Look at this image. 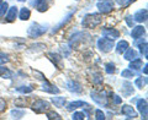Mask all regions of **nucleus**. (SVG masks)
Instances as JSON below:
<instances>
[{
	"label": "nucleus",
	"mask_w": 148,
	"mask_h": 120,
	"mask_svg": "<svg viewBox=\"0 0 148 120\" xmlns=\"http://www.w3.org/2000/svg\"><path fill=\"white\" fill-rule=\"evenodd\" d=\"M47 57L58 69H63V58L61 55H58L57 53H48Z\"/></svg>",
	"instance_id": "nucleus-8"
},
{
	"label": "nucleus",
	"mask_w": 148,
	"mask_h": 120,
	"mask_svg": "<svg viewBox=\"0 0 148 120\" xmlns=\"http://www.w3.org/2000/svg\"><path fill=\"white\" fill-rule=\"evenodd\" d=\"M95 118L98 119V120H104L106 117H105V114L103 110H100V109H96L95 110Z\"/></svg>",
	"instance_id": "nucleus-36"
},
{
	"label": "nucleus",
	"mask_w": 148,
	"mask_h": 120,
	"mask_svg": "<svg viewBox=\"0 0 148 120\" xmlns=\"http://www.w3.org/2000/svg\"><path fill=\"white\" fill-rule=\"evenodd\" d=\"M137 109L140 110L142 119H147V100L146 99H138L137 100Z\"/></svg>",
	"instance_id": "nucleus-11"
},
{
	"label": "nucleus",
	"mask_w": 148,
	"mask_h": 120,
	"mask_svg": "<svg viewBox=\"0 0 148 120\" xmlns=\"http://www.w3.org/2000/svg\"><path fill=\"white\" fill-rule=\"evenodd\" d=\"M47 118H48L49 120H52V119H57V120H61V119H62L61 117H59V114L54 113V112H49V113H47Z\"/></svg>",
	"instance_id": "nucleus-37"
},
{
	"label": "nucleus",
	"mask_w": 148,
	"mask_h": 120,
	"mask_svg": "<svg viewBox=\"0 0 148 120\" xmlns=\"http://www.w3.org/2000/svg\"><path fill=\"white\" fill-rule=\"evenodd\" d=\"M123 58L126 59V60H130V61H131V60L138 58V53L136 52L135 49H132V48H127L126 50H125Z\"/></svg>",
	"instance_id": "nucleus-18"
},
{
	"label": "nucleus",
	"mask_w": 148,
	"mask_h": 120,
	"mask_svg": "<svg viewBox=\"0 0 148 120\" xmlns=\"http://www.w3.org/2000/svg\"><path fill=\"white\" fill-rule=\"evenodd\" d=\"M32 5H34L40 12H45L48 9V5L46 3V0H34L32 1Z\"/></svg>",
	"instance_id": "nucleus-16"
},
{
	"label": "nucleus",
	"mask_w": 148,
	"mask_h": 120,
	"mask_svg": "<svg viewBox=\"0 0 148 120\" xmlns=\"http://www.w3.org/2000/svg\"><path fill=\"white\" fill-rule=\"evenodd\" d=\"M90 96H91V99L94 100L95 103H98L100 105H105V107H108L109 105V103H108V94H106V92H104V91H91Z\"/></svg>",
	"instance_id": "nucleus-3"
},
{
	"label": "nucleus",
	"mask_w": 148,
	"mask_h": 120,
	"mask_svg": "<svg viewBox=\"0 0 148 120\" xmlns=\"http://www.w3.org/2000/svg\"><path fill=\"white\" fill-rule=\"evenodd\" d=\"M125 21L127 22V25H128L130 27H132V26H133V17H132V16L127 15V16H126V18H125Z\"/></svg>",
	"instance_id": "nucleus-41"
},
{
	"label": "nucleus",
	"mask_w": 148,
	"mask_h": 120,
	"mask_svg": "<svg viewBox=\"0 0 148 120\" xmlns=\"http://www.w3.org/2000/svg\"><path fill=\"white\" fill-rule=\"evenodd\" d=\"M34 75H36V76H38L37 78H38V80H41V81H46V77L43 76V73H41V72H38V71H34Z\"/></svg>",
	"instance_id": "nucleus-42"
},
{
	"label": "nucleus",
	"mask_w": 148,
	"mask_h": 120,
	"mask_svg": "<svg viewBox=\"0 0 148 120\" xmlns=\"http://www.w3.org/2000/svg\"><path fill=\"white\" fill-rule=\"evenodd\" d=\"M14 76V72L11 70H9L8 67L0 65V77L3 78H12Z\"/></svg>",
	"instance_id": "nucleus-19"
},
{
	"label": "nucleus",
	"mask_w": 148,
	"mask_h": 120,
	"mask_svg": "<svg viewBox=\"0 0 148 120\" xmlns=\"http://www.w3.org/2000/svg\"><path fill=\"white\" fill-rule=\"evenodd\" d=\"M140 49H141V53H142L143 57L147 58V57H148V53H147V42L141 43V44H140Z\"/></svg>",
	"instance_id": "nucleus-35"
},
{
	"label": "nucleus",
	"mask_w": 148,
	"mask_h": 120,
	"mask_svg": "<svg viewBox=\"0 0 148 120\" xmlns=\"http://www.w3.org/2000/svg\"><path fill=\"white\" fill-rule=\"evenodd\" d=\"M1 3H3V0H0V5H1Z\"/></svg>",
	"instance_id": "nucleus-45"
},
{
	"label": "nucleus",
	"mask_w": 148,
	"mask_h": 120,
	"mask_svg": "<svg viewBox=\"0 0 148 120\" xmlns=\"http://www.w3.org/2000/svg\"><path fill=\"white\" fill-rule=\"evenodd\" d=\"M143 72H145V73H146V75H147V64H146V65H145V67H143Z\"/></svg>",
	"instance_id": "nucleus-43"
},
{
	"label": "nucleus",
	"mask_w": 148,
	"mask_h": 120,
	"mask_svg": "<svg viewBox=\"0 0 148 120\" xmlns=\"http://www.w3.org/2000/svg\"><path fill=\"white\" fill-rule=\"evenodd\" d=\"M85 102H83V100H75V102H71L67 104V110L68 112H73V110H75L77 108L79 107H83Z\"/></svg>",
	"instance_id": "nucleus-23"
},
{
	"label": "nucleus",
	"mask_w": 148,
	"mask_h": 120,
	"mask_svg": "<svg viewBox=\"0 0 148 120\" xmlns=\"http://www.w3.org/2000/svg\"><path fill=\"white\" fill-rule=\"evenodd\" d=\"M52 102L57 108H62L66 104V98L64 97H52Z\"/></svg>",
	"instance_id": "nucleus-25"
},
{
	"label": "nucleus",
	"mask_w": 148,
	"mask_h": 120,
	"mask_svg": "<svg viewBox=\"0 0 148 120\" xmlns=\"http://www.w3.org/2000/svg\"><path fill=\"white\" fill-rule=\"evenodd\" d=\"M128 67L131 69V70H133V71L140 70V69L142 67V60H141L140 58H136V59L131 60V64H130Z\"/></svg>",
	"instance_id": "nucleus-22"
},
{
	"label": "nucleus",
	"mask_w": 148,
	"mask_h": 120,
	"mask_svg": "<svg viewBox=\"0 0 148 120\" xmlns=\"http://www.w3.org/2000/svg\"><path fill=\"white\" fill-rule=\"evenodd\" d=\"M6 16H5V20L8 22H12V21H15V18L17 16V7L16 6H11L10 9H8V11H6Z\"/></svg>",
	"instance_id": "nucleus-17"
},
{
	"label": "nucleus",
	"mask_w": 148,
	"mask_h": 120,
	"mask_svg": "<svg viewBox=\"0 0 148 120\" xmlns=\"http://www.w3.org/2000/svg\"><path fill=\"white\" fill-rule=\"evenodd\" d=\"M145 33H146L145 27L143 26H136V27H133V30L131 32V36H132L133 39H140L141 37L145 36Z\"/></svg>",
	"instance_id": "nucleus-14"
},
{
	"label": "nucleus",
	"mask_w": 148,
	"mask_h": 120,
	"mask_svg": "<svg viewBox=\"0 0 148 120\" xmlns=\"http://www.w3.org/2000/svg\"><path fill=\"white\" fill-rule=\"evenodd\" d=\"M72 16H73V13H69L68 16H66V17H64V18H66V20H62L61 22H59V24H58L57 26H56V28H53V30H52V33H54V32H57L59 28H61L62 26H64V25H66L67 22H68L69 20H71V17H72Z\"/></svg>",
	"instance_id": "nucleus-28"
},
{
	"label": "nucleus",
	"mask_w": 148,
	"mask_h": 120,
	"mask_svg": "<svg viewBox=\"0 0 148 120\" xmlns=\"http://www.w3.org/2000/svg\"><path fill=\"white\" fill-rule=\"evenodd\" d=\"M96 6L101 13H109L114 10V3L111 0H101L96 4Z\"/></svg>",
	"instance_id": "nucleus-7"
},
{
	"label": "nucleus",
	"mask_w": 148,
	"mask_h": 120,
	"mask_svg": "<svg viewBox=\"0 0 148 120\" xmlns=\"http://www.w3.org/2000/svg\"><path fill=\"white\" fill-rule=\"evenodd\" d=\"M105 71L111 75V73H115V72H116V67H115V65H114L112 63H108V64L105 65Z\"/></svg>",
	"instance_id": "nucleus-30"
},
{
	"label": "nucleus",
	"mask_w": 148,
	"mask_h": 120,
	"mask_svg": "<svg viewBox=\"0 0 148 120\" xmlns=\"http://www.w3.org/2000/svg\"><path fill=\"white\" fill-rule=\"evenodd\" d=\"M128 48V43L126 42V40H120V42L117 43L116 45V53L117 54H123L125 50H126Z\"/></svg>",
	"instance_id": "nucleus-24"
},
{
	"label": "nucleus",
	"mask_w": 148,
	"mask_h": 120,
	"mask_svg": "<svg viewBox=\"0 0 148 120\" xmlns=\"http://www.w3.org/2000/svg\"><path fill=\"white\" fill-rule=\"evenodd\" d=\"M18 1H26V0H18Z\"/></svg>",
	"instance_id": "nucleus-44"
},
{
	"label": "nucleus",
	"mask_w": 148,
	"mask_h": 120,
	"mask_svg": "<svg viewBox=\"0 0 148 120\" xmlns=\"http://www.w3.org/2000/svg\"><path fill=\"white\" fill-rule=\"evenodd\" d=\"M123 88H122V92H123V96H126V97H128V96H131L132 93H133V85L132 84H130V82H123Z\"/></svg>",
	"instance_id": "nucleus-21"
},
{
	"label": "nucleus",
	"mask_w": 148,
	"mask_h": 120,
	"mask_svg": "<svg viewBox=\"0 0 148 120\" xmlns=\"http://www.w3.org/2000/svg\"><path fill=\"white\" fill-rule=\"evenodd\" d=\"M147 20V10L146 9H141L133 15V21L136 22H145Z\"/></svg>",
	"instance_id": "nucleus-15"
},
{
	"label": "nucleus",
	"mask_w": 148,
	"mask_h": 120,
	"mask_svg": "<svg viewBox=\"0 0 148 120\" xmlns=\"http://www.w3.org/2000/svg\"><path fill=\"white\" fill-rule=\"evenodd\" d=\"M103 34L106 38H110L114 40L120 37V31H117L116 28H103Z\"/></svg>",
	"instance_id": "nucleus-10"
},
{
	"label": "nucleus",
	"mask_w": 148,
	"mask_h": 120,
	"mask_svg": "<svg viewBox=\"0 0 148 120\" xmlns=\"http://www.w3.org/2000/svg\"><path fill=\"white\" fill-rule=\"evenodd\" d=\"M66 87H67L68 91L74 92V93H82L83 92L82 85L79 84V82H77V81H68L66 84Z\"/></svg>",
	"instance_id": "nucleus-9"
},
{
	"label": "nucleus",
	"mask_w": 148,
	"mask_h": 120,
	"mask_svg": "<svg viewBox=\"0 0 148 120\" xmlns=\"http://www.w3.org/2000/svg\"><path fill=\"white\" fill-rule=\"evenodd\" d=\"M85 118V113L84 112H74L72 115L73 120H84Z\"/></svg>",
	"instance_id": "nucleus-32"
},
{
	"label": "nucleus",
	"mask_w": 148,
	"mask_h": 120,
	"mask_svg": "<svg viewBox=\"0 0 148 120\" xmlns=\"http://www.w3.org/2000/svg\"><path fill=\"white\" fill-rule=\"evenodd\" d=\"M104 81V77L101 75L100 72H94L92 73V82H94L95 85H101Z\"/></svg>",
	"instance_id": "nucleus-27"
},
{
	"label": "nucleus",
	"mask_w": 148,
	"mask_h": 120,
	"mask_svg": "<svg viewBox=\"0 0 148 120\" xmlns=\"http://www.w3.org/2000/svg\"><path fill=\"white\" fill-rule=\"evenodd\" d=\"M77 1H79V0H77Z\"/></svg>",
	"instance_id": "nucleus-46"
},
{
	"label": "nucleus",
	"mask_w": 148,
	"mask_h": 120,
	"mask_svg": "<svg viewBox=\"0 0 148 120\" xmlns=\"http://www.w3.org/2000/svg\"><path fill=\"white\" fill-rule=\"evenodd\" d=\"M96 45H98V48L101 50V52L109 53L114 48V40L110 39V38H106V37H105V38H99Z\"/></svg>",
	"instance_id": "nucleus-6"
},
{
	"label": "nucleus",
	"mask_w": 148,
	"mask_h": 120,
	"mask_svg": "<svg viewBox=\"0 0 148 120\" xmlns=\"http://www.w3.org/2000/svg\"><path fill=\"white\" fill-rule=\"evenodd\" d=\"M86 36V33H83V32H78L75 33L71 39H69V48L71 49H78L80 45L85 42L84 37Z\"/></svg>",
	"instance_id": "nucleus-4"
},
{
	"label": "nucleus",
	"mask_w": 148,
	"mask_h": 120,
	"mask_svg": "<svg viewBox=\"0 0 148 120\" xmlns=\"http://www.w3.org/2000/svg\"><path fill=\"white\" fill-rule=\"evenodd\" d=\"M101 21H103V18H101L100 15L98 13H88V15L84 16L82 21V25L83 27H85V28H89V30H92L95 28V27H98Z\"/></svg>",
	"instance_id": "nucleus-1"
},
{
	"label": "nucleus",
	"mask_w": 148,
	"mask_h": 120,
	"mask_svg": "<svg viewBox=\"0 0 148 120\" xmlns=\"http://www.w3.org/2000/svg\"><path fill=\"white\" fill-rule=\"evenodd\" d=\"M42 90L47 93H52V94H58L59 93V88H57L54 85H51L49 82L46 80L43 81V85H42Z\"/></svg>",
	"instance_id": "nucleus-13"
},
{
	"label": "nucleus",
	"mask_w": 148,
	"mask_h": 120,
	"mask_svg": "<svg viewBox=\"0 0 148 120\" xmlns=\"http://www.w3.org/2000/svg\"><path fill=\"white\" fill-rule=\"evenodd\" d=\"M6 109V102L3 98H0V113H3Z\"/></svg>",
	"instance_id": "nucleus-40"
},
{
	"label": "nucleus",
	"mask_w": 148,
	"mask_h": 120,
	"mask_svg": "<svg viewBox=\"0 0 148 120\" xmlns=\"http://www.w3.org/2000/svg\"><path fill=\"white\" fill-rule=\"evenodd\" d=\"M31 16V11H30V9L29 7H22L20 12H18V18L22 21H26V20H29Z\"/></svg>",
	"instance_id": "nucleus-20"
},
{
	"label": "nucleus",
	"mask_w": 148,
	"mask_h": 120,
	"mask_svg": "<svg viewBox=\"0 0 148 120\" xmlns=\"http://www.w3.org/2000/svg\"><path fill=\"white\" fill-rule=\"evenodd\" d=\"M121 75L125 78H131V77L135 76V71H132L131 69H125V70L121 72Z\"/></svg>",
	"instance_id": "nucleus-31"
},
{
	"label": "nucleus",
	"mask_w": 148,
	"mask_h": 120,
	"mask_svg": "<svg viewBox=\"0 0 148 120\" xmlns=\"http://www.w3.org/2000/svg\"><path fill=\"white\" fill-rule=\"evenodd\" d=\"M135 84H136V86L138 87V88H143V77H138L135 81Z\"/></svg>",
	"instance_id": "nucleus-39"
},
{
	"label": "nucleus",
	"mask_w": 148,
	"mask_h": 120,
	"mask_svg": "<svg viewBox=\"0 0 148 120\" xmlns=\"http://www.w3.org/2000/svg\"><path fill=\"white\" fill-rule=\"evenodd\" d=\"M16 91L18 93H24V94H27V93H31L34 88H32L31 86H21V87H17Z\"/></svg>",
	"instance_id": "nucleus-29"
},
{
	"label": "nucleus",
	"mask_w": 148,
	"mask_h": 120,
	"mask_svg": "<svg viewBox=\"0 0 148 120\" xmlns=\"http://www.w3.org/2000/svg\"><path fill=\"white\" fill-rule=\"evenodd\" d=\"M110 96L112 97V99H114V103H115V104H121V103H122V98H121L120 96L112 94V93H110Z\"/></svg>",
	"instance_id": "nucleus-38"
},
{
	"label": "nucleus",
	"mask_w": 148,
	"mask_h": 120,
	"mask_svg": "<svg viewBox=\"0 0 148 120\" xmlns=\"http://www.w3.org/2000/svg\"><path fill=\"white\" fill-rule=\"evenodd\" d=\"M47 25H40L37 24V22H34L30 27L29 30H27V34H29V37H31V38H37V37H41L42 34L46 33V31H47Z\"/></svg>",
	"instance_id": "nucleus-2"
},
{
	"label": "nucleus",
	"mask_w": 148,
	"mask_h": 120,
	"mask_svg": "<svg viewBox=\"0 0 148 120\" xmlns=\"http://www.w3.org/2000/svg\"><path fill=\"white\" fill-rule=\"evenodd\" d=\"M10 115H11L12 119H21L25 115V110H22V109H12Z\"/></svg>",
	"instance_id": "nucleus-26"
},
{
	"label": "nucleus",
	"mask_w": 148,
	"mask_h": 120,
	"mask_svg": "<svg viewBox=\"0 0 148 120\" xmlns=\"http://www.w3.org/2000/svg\"><path fill=\"white\" fill-rule=\"evenodd\" d=\"M121 112H122V114H123V115H126V117H127L128 119H135V118H137V113H136V110L133 109L132 107H130V105H127V104H125V105H123L122 109H121Z\"/></svg>",
	"instance_id": "nucleus-12"
},
{
	"label": "nucleus",
	"mask_w": 148,
	"mask_h": 120,
	"mask_svg": "<svg viewBox=\"0 0 148 120\" xmlns=\"http://www.w3.org/2000/svg\"><path fill=\"white\" fill-rule=\"evenodd\" d=\"M6 63H9V55L0 52V65H4Z\"/></svg>",
	"instance_id": "nucleus-34"
},
{
	"label": "nucleus",
	"mask_w": 148,
	"mask_h": 120,
	"mask_svg": "<svg viewBox=\"0 0 148 120\" xmlns=\"http://www.w3.org/2000/svg\"><path fill=\"white\" fill-rule=\"evenodd\" d=\"M8 9H9V4L8 3H1V5H0V17H4L5 16V13L8 11Z\"/></svg>",
	"instance_id": "nucleus-33"
},
{
	"label": "nucleus",
	"mask_w": 148,
	"mask_h": 120,
	"mask_svg": "<svg viewBox=\"0 0 148 120\" xmlns=\"http://www.w3.org/2000/svg\"><path fill=\"white\" fill-rule=\"evenodd\" d=\"M32 110H34L35 113L37 114H41V113H45L47 112V110L51 108L49 103L47 102V100H43V99H37L35 100L34 103H32Z\"/></svg>",
	"instance_id": "nucleus-5"
}]
</instances>
